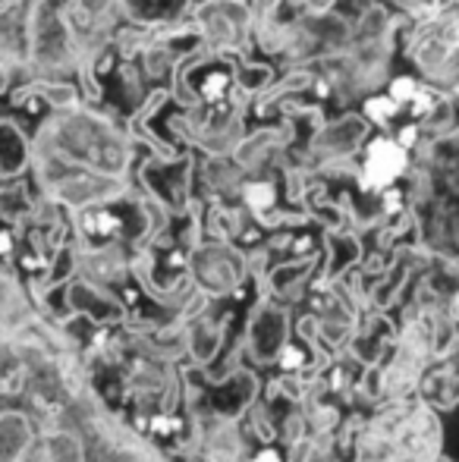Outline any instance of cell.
<instances>
[{"label":"cell","instance_id":"6da1fadb","mask_svg":"<svg viewBox=\"0 0 459 462\" xmlns=\"http://www.w3.org/2000/svg\"><path fill=\"white\" fill-rule=\"evenodd\" d=\"M403 167H406L403 148L387 139L374 142V145L368 148V161H365V186L374 189V186L393 183V177H397Z\"/></svg>","mask_w":459,"mask_h":462},{"label":"cell","instance_id":"9c48e42d","mask_svg":"<svg viewBox=\"0 0 459 462\" xmlns=\"http://www.w3.org/2000/svg\"><path fill=\"white\" fill-rule=\"evenodd\" d=\"M258 462H277V453H264V457H258Z\"/></svg>","mask_w":459,"mask_h":462},{"label":"cell","instance_id":"7a4b0ae2","mask_svg":"<svg viewBox=\"0 0 459 462\" xmlns=\"http://www.w3.org/2000/svg\"><path fill=\"white\" fill-rule=\"evenodd\" d=\"M29 419L19 412H0V462H19L29 447Z\"/></svg>","mask_w":459,"mask_h":462},{"label":"cell","instance_id":"277c9868","mask_svg":"<svg viewBox=\"0 0 459 462\" xmlns=\"http://www.w3.org/2000/svg\"><path fill=\"white\" fill-rule=\"evenodd\" d=\"M368 114H372L374 120H390V116L397 114V104H393V101H381V97H374V101L368 104Z\"/></svg>","mask_w":459,"mask_h":462},{"label":"cell","instance_id":"5b68a950","mask_svg":"<svg viewBox=\"0 0 459 462\" xmlns=\"http://www.w3.org/2000/svg\"><path fill=\"white\" fill-rule=\"evenodd\" d=\"M249 201L255 208H268L271 201H274V189H271V186H252L249 189Z\"/></svg>","mask_w":459,"mask_h":462},{"label":"cell","instance_id":"52a82bcc","mask_svg":"<svg viewBox=\"0 0 459 462\" xmlns=\"http://www.w3.org/2000/svg\"><path fill=\"white\" fill-rule=\"evenodd\" d=\"M283 365H289V368L299 365V353H296V349H289V353L283 356Z\"/></svg>","mask_w":459,"mask_h":462},{"label":"cell","instance_id":"ba28073f","mask_svg":"<svg viewBox=\"0 0 459 462\" xmlns=\"http://www.w3.org/2000/svg\"><path fill=\"white\" fill-rule=\"evenodd\" d=\"M6 92V73H4V67H0V95Z\"/></svg>","mask_w":459,"mask_h":462},{"label":"cell","instance_id":"3957f363","mask_svg":"<svg viewBox=\"0 0 459 462\" xmlns=\"http://www.w3.org/2000/svg\"><path fill=\"white\" fill-rule=\"evenodd\" d=\"M25 164V145L19 139L16 126L6 120H0V177H13L19 173V167Z\"/></svg>","mask_w":459,"mask_h":462},{"label":"cell","instance_id":"8992f818","mask_svg":"<svg viewBox=\"0 0 459 462\" xmlns=\"http://www.w3.org/2000/svg\"><path fill=\"white\" fill-rule=\"evenodd\" d=\"M393 95H397V97H412V95H416V86H412V82H397V86H393Z\"/></svg>","mask_w":459,"mask_h":462}]
</instances>
